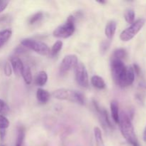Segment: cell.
Wrapping results in <instances>:
<instances>
[{"label": "cell", "instance_id": "cell-1", "mask_svg": "<svg viewBox=\"0 0 146 146\" xmlns=\"http://www.w3.org/2000/svg\"><path fill=\"white\" fill-rule=\"evenodd\" d=\"M118 124H119L121 134L125 141L132 146H139V143H138V139H137L136 135L134 131L133 125L128 114L123 112L120 114Z\"/></svg>", "mask_w": 146, "mask_h": 146}, {"label": "cell", "instance_id": "cell-2", "mask_svg": "<svg viewBox=\"0 0 146 146\" xmlns=\"http://www.w3.org/2000/svg\"><path fill=\"white\" fill-rule=\"evenodd\" d=\"M52 96L58 100H65L71 102L76 103L80 105H84L85 99L81 93L67 88H58L52 93Z\"/></svg>", "mask_w": 146, "mask_h": 146}, {"label": "cell", "instance_id": "cell-3", "mask_svg": "<svg viewBox=\"0 0 146 146\" xmlns=\"http://www.w3.org/2000/svg\"><path fill=\"white\" fill-rule=\"evenodd\" d=\"M125 65L123 61L112 58L111 62V71L113 80L115 84L121 87H124V78L126 72Z\"/></svg>", "mask_w": 146, "mask_h": 146}, {"label": "cell", "instance_id": "cell-4", "mask_svg": "<svg viewBox=\"0 0 146 146\" xmlns=\"http://www.w3.org/2000/svg\"><path fill=\"white\" fill-rule=\"evenodd\" d=\"M75 18L71 15L68 17L66 21L58 26L54 29L53 36L56 38H67L73 35L75 31Z\"/></svg>", "mask_w": 146, "mask_h": 146}, {"label": "cell", "instance_id": "cell-5", "mask_svg": "<svg viewBox=\"0 0 146 146\" xmlns=\"http://www.w3.org/2000/svg\"><path fill=\"white\" fill-rule=\"evenodd\" d=\"M21 44L23 46L35 51L37 54L43 56L50 54V49L46 44L40 41L32 38H24L21 41Z\"/></svg>", "mask_w": 146, "mask_h": 146}, {"label": "cell", "instance_id": "cell-6", "mask_svg": "<svg viewBox=\"0 0 146 146\" xmlns=\"http://www.w3.org/2000/svg\"><path fill=\"white\" fill-rule=\"evenodd\" d=\"M145 22V20L144 19H139L134 21L133 24L130 25L128 28L124 29L121 32L120 35V38L123 41H128L135 37V36L143 28Z\"/></svg>", "mask_w": 146, "mask_h": 146}, {"label": "cell", "instance_id": "cell-7", "mask_svg": "<svg viewBox=\"0 0 146 146\" xmlns=\"http://www.w3.org/2000/svg\"><path fill=\"white\" fill-rule=\"evenodd\" d=\"M74 69L77 84L83 88H87L88 86L89 79L85 66L82 63L78 62Z\"/></svg>", "mask_w": 146, "mask_h": 146}, {"label": "cell", "instance_id": "cell-8", "mask_svg": "<svg viewBox=\"0 0 146 146\" xmlns=\"http://www.w3.org/2000/svg\"><path fill=\"white\" fill-rule=\"evenodd\" d=\"M78 63V57L75 54H69L63 58L59 68V72L61 75L66 74L72 68H75Z\"/></svg>", "mask_w": 146, "mask_h": 146}, {"label": "cell", "instance_id": "cell-9", "mask_svg": "<svg viewBox=\"0 0 146 146\" xmlns=\"http://www.w3.org/2000/svg\"><path fill=\"white\" fill-rule=\"evenodd\" d=\"M94 107H95V108L96 109L97 112L99 113L100 118H101V120H102L103 121V123H104V125L110 128H113V124L112 123H111V121L110 120L108 112H107L106 110L104 109V108H101V107L98 105V104H97L96 102H95V101H94Z\"/></svg>", "mask_w": 146, "mask_h": 146}, {"label": "cell", "instance_id": "cell-10", "mask_svg": "<svg viewBox=\"0 0 146 146\" xmlns=\"http://www.w3.org/2000/svg\"><path fill=\"white\" fill-rule=\"evenodd\" d=\"M10 62H11L10 64H11V68H12L14 74L17 76H21L24 67V65L23 64L21 60L18 56H14L10 58Z\"/></svg>", "mask_w": 146, "mask_h": 146}, {"label": "cell", "instance_id": "cell-11", "mask_svg": "<svg viewBox=\"0 0 146 146\" xmlns=\"http://www.w3.org/2000/svg\"><path fill=\"white\" fill-rule=\"evenodd\" d=\"M117 23L115 21H110L107 23L105 28V34L109 41L113 39L116 31Z\"/></svg>", "mask_w": 146, "mask_h": 146}, {"label": "cell", "instance_id": "cell-12", "mask_svg": "<svg viewBox=\"0 0 146 146\" xmlns=\"http://www.w3.org/2000/svg\"><path fill=\"white\" fill-rule=\"evenodd\" d=\"M135 80V72L133 67L128 66L126 68L125 78H124V87L128 86L133 84Z\"/></svg>", "mask_w": 146, "mask_h": 146}, {"label": "cell", "instance_id": "cell-13", "mask_svg": "<svg viewBox=\"0 0 146 146\" xmlns=\"http://www.w3.org/2000/svg\"><path fill=\"white\" fill-rule=\"evenodd\" d=\"M50 95L49 93L43 88H38L36 91V98L38 101L41 104H46L50 99Z\"/></svg>", "mask_w": 146, "mask_h": 146}, {"label": "cell", "instance_id": "cell-14", "mask_svg": "<svg viewBox=\"0 0 146 146\" xmlns=\"http://www.w3.org/2000/svg\"><path fill=\"white\" fill-rule=\"evenodd\" d=\"M91 83L95 88H98V89H104L106 88L105 81L102 77L99 76H93L91 78Z\"/></svg>", "mask_w": 146, "mask_h": 146}, {"label": "cell", "instance_id": "cell-15", "mask_svg": "<svg viewBox=\"0 0 146 146\" xmlns=\"http://www.w3.org/2000/svg\"><path fill=\"white\" fill-rule=\"evenodd\" d=\"M111 116L113 120L115 123H118L119 122V109H118V103L116 101H113L111 103Z\"/></svg>", "mask_w": 146, "mask_h": 146}, {"label": "cell", "instance_id": "cell-16", "mask_svg": "<svg viewBox=\"0 0 146 146\" xmlns=\"http://www.w3.org/2000/svg\"><path fill=\"white\" fill-rule=\"evenodd\" d=\"M11 35H12V31L9 29L0 31V48H1L9 41Z\"/></svg>", "mask_w": 146, "mask_h": 146}, {"label": "cell", "instance_id": "cell-17", "mask_svg": "<svg viewBox=\"0 0 146 146\" xmlns=\"http://www.w3.org/2000/svg\"><path fill=\"white\" fill-rule=\"evenodd\" d=\"M48 81V75L44 71H41L37 74L35 78V83L38 86H43Z\"/></svg>", "mask_w": 146, "mask_h": 146}, {"label": "cell", "instance_id": "cell-18", "mask_svg": "<svg viewBox=\"0 0 146 146\" xmlns=\"http://www.w3.org/2000/svg\"><path fill=\"white\" fill-rule=\"evenodd\" d=\"M23 78L27 84H31L32 82V74H31V68L27 66H24V69H23L22 74H21Z\"/></svg>", "mask_w": 146, "mask_h": 146}, {"label": "cell", "instance_id": "cell-19", "mask_svg": "<svg viewBox=\"0 0 146 146\" xmlns=\"http://www.w3.org/2000/svg\"><path fill=\"white\" fill-rule=\"evenodd\" d=\"M127 55V52L124 48H117L114 51L113 54L112 58L114 59H118L122 61L123 58H125Z\"/></svg>", "mask_w": 146, "mask_h": 146}, {"label": "cell", "instance_id": "cell-20", "mask_svg": "<svg viewBox=\"0 0 146 146\" xmlns=\"http://www.w3.org/2000/svg\"><path fill=\"white\" fill-rule=\"evenodd\" d=\"M94 133L97 144L99 145H104V141H103L102 138V133H101V129H100L98 127H95L94 129Z\"/></svg>", "mask_w": 146, "mask_h": 146}, {"label": "cell", "instance_id": "cell-21", "mask_svg": "<svg viewBox=\"0 0 146 146\" xmlns=\"http://www.w3.org/2000/svg\"><path fill=\"white\" fill-rule=\"evenodd\" d=\"M63 47V42L61 41H57L53 45L52 48L50 50V54L51 56H55L59 52Z\"/></svg>", "mask_w": 146, "mask_h": 146}, {"label": "cell", "instance_id": "cell-22", "mask_svg": "<svg viewBox=\"0 0 146 146\" xmlns=\"http://www.w3.org/2000/svg\"><path fill=\"white\" fill-rule=\"evenodd\" d=\"M135 11L133 9H128L125 12L124 14V17H125V19L128 24H133L134 22V20H135Z\"/></svg>", "mask_w": 146, "mask_h": 146}, {"label": "cell", "instance_id": "cell-23", "mask_svg": "<svg viewBox=\"0 0 146 146\" xmlns=\"http://www.w3.org/2000/svg\"><path fill=\"white\" fill-rule=\"evenodd\" d=\"M9 126V121L5 115H0V130H6Z\"/></svg>", "mask_w": 146, "mask_h": 146}, {"label": "cell", "instance_id": "cell-24", "mask_svg": "<svg viewBox=\"0 0 146 146\" xmlns=\"http://www.w3.org/2000/svg\"><path fill=\"white\" fill-rule=\"evenodd\" d=\"M9 111V107L3 100L0 99V115H7Z\"/></svg>", "mask_w": 146, "mask_h": 146}, {"label": "cell", "instance_id": "cell-25", "mask_svg": "<svg viewBox=\"0 0 146 146\" xmlns=\"http://www.w3.org/2000/svg\"><path fill=\"white\" fill-rule=\"evenodd\" d=\"M24 136H25V134H24V131L22 128H20L18 132V135H17V143H16L15 146H21L22 145L23 141L24 140Z\"/></svg>", "mask_w": 146, "mask_h": 146}, {"label": "cell", "instance_id": "cell-26", "mask_svg": "<svg viewBox=\"0 0 146 146\" xmlns=\"http://www.w3.org/2000/svg\"><path fill=\"white\" fill-rule=\"evenodd\" d=\"M43 17V14L41 12H37L36 14H34V15L31 16L29 19V24H35L37 21H40V20L42 19Z\"/></svg>", "mask_w": 146, "mask_h": 146}, {"label": "cell", "instance_id": "cell-27", "mask_svg": "<svg viewBox=\"0 0 146 146\" xmlns=\"http://www.w3.org/2000/svg\"><path fill=\"white\" fill-rule=\"evenodd\" d=\"M110 41L108 40H106V41H102V43L101 44V46H100V51L102 54H104L107 51V50L110 47Z\"/></svg>", "mask_w": 146, "mask_h": 146}, {"label": "cell", "instance_id": "cell-28", "mask_svg": "<svg viewBox=\"0 0 146 146\" xmlns=\"http://www.w3.org/2000/svg\"><path fill=\"white\" fill-rule=\"evenodd\" d=\"M4 74L7 76H10L11 75V73H12V68H11V66L10 64V63L7 62L4 65Z\"/></svg>", "mask_w": 146, "mask_h": 146}, {"label": "cell", "instance_id": "cell-29", "mask_svg": "<svg viewBox=\"0 0 146 146\" xmlns=\"http://www.w3.org/2000/svg\"><path fill=\"white\" fill-rule=\"evenodd\" d=\"M9 3V1H0V13H1L6 9Z\"/></svg>", "mask_w": 146, "mask_h": 146}, {"label": "cell", "instance_id": "cell-30", "mask_svg": "<svg viewBox=\"0 0 146 146\" xmlns=\"http://www.w3.org/2000/svg\"><path fill=\"white\" fill-rule=\"evenodd\" d=\"M6 134H7L6 130H0V140L1 141H4V138H5Z\"/></svg>", "mask_w": 146, "mask_h": 146}, {"label": "cell", "instance_id": "cell-31", "mask_svg": "<svg viewBox=\"0 0 146 146\" xmlns=\"http://www.w3.org/2000/svg\"><path fill=\"white\" fill-rule=\"evenodd\" d=\"M143 141H145V142H146V126L143 131Z\"/></svg>", "mask_w": 146, "mask_h": 146}, {"label": "cell", "instance_id": "cell-32", "mask_svg": "<svg viewBox=\"0 0 146 146\" xmlns=\"http://www.w3.org/2000/svg\"><path fill=\"white\" fill-rule=\"evenodd\" d=\"M98 3H100V4H105V3H106V1H98Z\"/></svg>", "mask_w": 146, "mask_h": 146}, {"label": "cell", "instance_id": "cell-33", "mask_svg": "<svg viewBox=\"0 0 146 146\" xmlns=\"http://www.w3.org/2000/svg\"><path fill=\"white\" fill-rule=\"evenodd\" d=\"M0 146H4V145H0Z\"/></svg>", "mask_w": 146, "mask_h": 146}]
</instances>
